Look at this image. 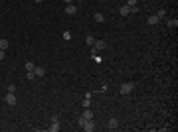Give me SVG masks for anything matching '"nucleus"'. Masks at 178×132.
Wrapping results in <instances>:
<instances>
[{
    "label": "nucleus",
    "instance_id": "nucleus-1",
    "mask_svg": "<svg viewBox=\"0 0 178 132\" xmlns=\"http://www.w3.org/2000/svg\"><path fill=\"white\" fill-rule=\"evenodd\" d=\"M133 89H135V83H123L121 87H119V93L121 95H129V93H133Z\"/></svg>",
    "mask_w": 178,
    "mask_h": 132
},
{
    "label": "nucleus",
    "instance_id": "nucleus-24",
    "mask_svg": "<svg viewBox=\"0 0 178 132\" xmlns=\"http://www.w3.org/2000/svg\"><path fill=\"white\" fill-rule=\"evenodd\" d=\"M138 12V6H131V14H137Z\"/></svg>",
    "mask_w": 178,
    "mask_h": 132
},
{
    "label": "nucleus",
    "instance_id": "nucleus-11",
    "mask_svg": "<svg viewBox=\"0 0 178 132\" xmlns=\"http://www.w3.org/2000/svg\"><path fill=\"white\" fill-rule=\"evenodd\" d=\"M49 130H52V132H57V130H59V120H52V124H49Z\"/></svg>",
    "mask_w": 178,
    "mask_h": 132
},
{
    "label": "nucleus",
    "instance_id": "nucleus-25",
    "mask_svg": "<svg viewBox=\"0 0 178 132\" xmlns=\"http://www.w3.org/2000/svg\"><path fill=\"white\" fill-rule=\"evenodd\" d=\"M89 105H91V99H85V101H83V107H85V108H87Z\"/></svg>",
    "mask_w": 178,
    "mask_h": 132
},
{
    "label": "nucleus",
    "instance_id": "nucleus-21",
    "mask_svg": "<svg viewBox=\"0 0 178 132\" xmlns=\"http://www.w3.org/2000/svg\"><path fill=\"white\" fill-rule=\"evenodd\" d=\"M138 0H127V6H137Z\"/></svg>",
    "mask_w": 178,
    "mask_h": 132
},
{
    "label": "nucleus",
    "instance_id": "nucleus-20",
    "mask_svg": "<svg viewBox=\"0 0 178 132\" xmlns=\"http://www.w3.org/2000/svg\"><path fill=\"white\" fill-rule=\"evenodd\" d=\"M64 40H65V41L71 40V32H64Z\"/></svg>",
    "mask_w": 178,
    "mask_h": 132
},
{
    "label": "nucleus",
    "instance_id": "nucleus-13",
    "mask_svg": "<svg viewBox=\"0 0 178 132\" xmlns=\"http://www.w3.org/2000/svg\"><path fill=\"white\" fill-rule=\"evenodd\" d=\"M166 26H168V28H176V26H178V20H176V18H174V20L168 18V20H166Z\"/></svg>",
    "mask_w": 178,
    "mask_h": 132
},
{
    "label": "nucleus",
    "instance_id": "nucleus-28",
    "mask_svg": "<svg viewBox=\"0 0 178 132\" xmlns=\"http://www.w3.org/2000/svg\"><path fill=\"white\" fill-rule=\"evenodd\" d=\"M73 2H83V0H73Z\"/></svg>",
    "mask_w": 178,
    "mask_h": 132
},
{
    "label": "nucleus",
    "instance_id": "nucleus-16",
    "mask_svg": "<svg viewBox=\"0 0 178 132\" xmlns=\"http://www.w3.org/2000/svg\"><path fill=\"white\" fill-rule=\"evenodd\" d=\"M85 43H87V45H93V43H95V38H93V36H87V38H85Z\"/></svg>",
    "mask_w": 178,
    "mask_h": 132
},
{
    "label": "nucleus",
    "instance_id": "nucleus-5",
    "mask_svg": "<svg viewBox=\"0 0 178 132\" xmlns=\"http://www.w3.org/2000/svg\"><path fill=\"white\" fill-rule=\"evenodd\" d=\"M107 126H109V128H111V130H117V128H119V118H109V122H107Z\"/></svg>",
    "mask_w": 178,
    "mask_h": 132
},
{
    "label": "nucleus",
    "instance_id": "nucleus-23",
    "mask_svg": "<svg viewBox=\"0 0 178 132\" xmlns=\"http://www.w3.org/2000/svg\"><path fill=\"white\" fill-rule=\"evenodd\" d=\"M4 57H6V51L0 50V61H4Z\"/></svg>",
    "mask_w": 178,
    "mask_h": 132
},
{
    "label": "nucleus",
    "instance_id": "nucleus-17",
    "mask_svg": "<svg viewBox=\"0 0 178 132\" xmlns=\"http://www.w3.org/2000/svg\"><path fill=\"white\" fill-rule=\"evenodd\" d=\"M26 79H28V81H32V79H36V75H34V71H26Z\"/></svg>",
    "mask_w": 178,
    "mask_h": 132
},
{
    "label": "nucleus",
    "instance_id": "nucleus-3",
    "mask_svg": "<svg viewBox=\"0 0 178 132\" xmlns=\"http://www.w3.org/2000/svg\"><path fill=\"white\" fill-rule=\"evenodd\" d=\"M91 47H93L95 51H101V50H107L109 45H107V41H103V40H95V43H93Z\"/></svg>",
    "mask_w": 178,
    "mask_h": 132
},
{
    "label": "nucleus",
    "instance_id": "nucleus-22",
    "mask_svg": "<svg viewBox=\"0 0 178 132\" xmlns=\"http://www.w3.org/2000/svg\"><path fill=\"white\" fill-rule=\"evenodd\" d=\"M77 124H79V126H83V124H85V118H83V116H79V118H77Z\"/></svg>",
    "mask_w": 178,
    "mask_h": 132
},
{
    "label": "nucleus",
    "instance_id": "nucleus-18",
    "mask_svg": "<svg viewBox=\"0 0 178 132\" xmlns=\"http://www.w3.org/2000/svg\"><path fill=\"white\" fill-rule=\"evenodd\" d=\"M6 91H8V93H16V85H12V83H10L8 87H6Z\"/></svg>",
    "mask_w": 178,
    "mask_h": 132
},
{
    "label": "nucleus",
    "instance_id": "nucleus-15",
    "mask_svg": "<svg viewBox=\"0 0 178 132\" xmlns=\"http://www.w3.org/2000/svg\"><path fill=\"white\" fill-rule=\"evenodd\" d=\"M24 67H26V71H34V67H36V65H34L32 61H26V63H24Z\"/></svg>",
    "mask_w": 178,
    "mask_h": 132
},
{
    "label": "nucleus",
    "instance_id": "nucleus-2",
    "mask_svg": "<svg viewBox=\"0 0 178 132\" xmlns=\"http://www.w3.org/2000/svg\"><path fill=\"white\" fill-rule=\"evenodd\" d=\"M4 101H6V105H10V107H14L18 103V97L14 95V93H6V97H4Z\"/></svg>",
    "mask_w": 178,
    "mask_h": 132
},
{
    "label": "nucleus",
    "instance_id": "nucleus-7",
    "mask_svg": "<svg viewBox=\"0 0 178 132\" xmlns=\"http://www.w3.org/2000/svg\"><path fill=\"white\" fill-rule=\"evenodd\" d=\"M158 22H160V18L156 16V14H154V16H148V20H146V24L148 26H156Z\"/></svg>",
    "mask_w": 178,
    "mask_h": 132
},
{
    "label": "nucleus",
    "instance_id": "nucleus-19",
    "mask_svg": "<svg viewBox=\"0 0 178 132\" xmlns=\"http://www.w3.org/2000/svg\"><path fill=\"white\" fill-rule=\"evenodd\" d=\"M156 16L160 18V20H164V18H166V10H158V14H156Z\"/></svg>",
    "mask_w": 178,
    "mask_h": 132
},
{
    "label": "nucleus",
    "instance_id": "nucleus-4",
    "mask_svg": "<svg viewBox=\"0 0 178 132\" xmlns=\"http://www.w3.org/2000/svg\"><path fill=\"white\" fill-rule=\"evenodd\" d=\"M81 128H83L85 132H93V130H95V122H93V118H91V120H85V124H83Z\"/></svg>",
    "mask_w": 178,
    "mask_h": 132
},
{
    "label": "nucleus",
    "instance_id": "nucleus-12",
    "mask_svg": "<svg viewBox=\"0 0 178 132\" xmlns=\"http://www.w3.org/2000/svg\"><path fill=\"white\" fill-rule=\"evenodd\" d=\"M8 45H10V43H8V40H6V38H0V50L6 51V50H8Z\"/></svg>",
    "mask_w": 178,
    "mask_h": 132
},
{
    "label": "nucleus",
    "instance_id": "nucleus-10",
    "mask_svg": "<svg viewBox=\"0 0 178 132\" xmlns=\"http://www.w3.org/2000/svg\"><path fill=\"white\" fill-rule=\"evenodd\" d=\"M119 14H121V16H129L131 14V6H127V4L121 6V8H119Z\"/></svg>",
    "mask_w": 178,
    "mask_h": 132
},
{
    "label": "nucleus",
    "instance_id": "nucleus-27",
    "mask_svg": "<svg viewBox=\"0 0 178 132\" xmlns=\"http://www.w3.org/2000/svg\"><path fill=\"white\" fill-rule=\"evenodd\" d=\"M34 2H36V4H42V2H44V0H34Z\"/></svg>",
    "mask_w": 178,
    "mask_h": 132
},
{
    "label": "nucleus",
    "instance_id": "nucleus-26",
    "mask_svg": "<svg viewBox=\"0 0 178 132\" xmlns=\"http://www.w3.org/2000/svg\"><path fill=\"white\" fill-rule=\"evenodd\" d=\"M65 4H73V0H64Z\"/></svg>",
    "mask_w": 178,
    "mask_h": 132
},
{
    "label": "nucleus",
    "instance_id": "nucleus-8",
    "mask_svg": "<svg viewBox=\"0 0 178 132\" xmlns=\"http://www.w3.org/2000/svg\"><path fill=\"white\" fill-rule=\"evenodd\" d=\"M34 75H36V77H44V75H46V69H44V67H34Z\"/></svg>",
    "mask_w": 178,
    "mask_h": 132
},
{
    "label": "nucleus",
    "instance_id": "nucleus-14",
    "mask_svg": "<svg viewBox=\"0 0 178 132\" xmlns=\"http://www.w3.org/2000/svg\"><path fill=\"white\" fill-rule=\"evenodd\" d=\"M95 22L103 24V22H105V14H95Z\"/></svg>",
    "mask_w": 178,
    "mask_h": 132
},
{
    "label": "nucleus",
    "instance_id": "nucleus-9",
    "mask_svg": "<svg viewBox=\"0 0 178 132\" xmlns=\"http://www.w3.org/2000/svg\"><path fill=\"white\" fill-rule=\"evenodd\" d=\"M81 116H83L85 120H91V118H93V110H89V107H87L83 112H81Z\"/></svg>",
    "mask_w": 178,
    "mask_h": 132
},
{
    "label": "nucleus",
    "instance_id": "nucleus-6",
    "mask_svg": "<svg viewBox=\"0 0 178 132\" xmlns=\"http://www.w3.org/2000/svg\"><path fill=\"white\" fill-rule=\"evenodd\" d=\"M75 12H77V6H75V4H67V6H65V14H67V16H73Z\"/></svg>",
    "mask_w": 178,
    "mask_h": 132
}]
</instances>
